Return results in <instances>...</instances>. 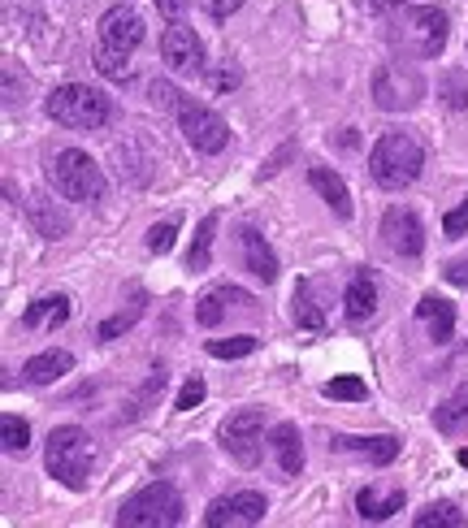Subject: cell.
I'll use <instances>...</instances> for the list:
<instances>
[{"instance_id": "13", "label": "cell", "mask_w": 468, "mask_h": 528, "mask_svg": "<svg viewBox=\"0 0 468 528\" xmlns=\"http://www.w3.org/2000/svg\"><path fill=\"white\" fill-rule=\"evenodd\" d=\"M100 44H109V48H122V52H130V48H139L143 44V18L130 5H117V9H109L100 18Z\"/></svg>"}, {"instance_id": "29", "label": "cell", "mask_w": 468, "mask_h": 528, "mask_svg": "<svg viewBox=\"0 0 468 528\" xmlns=\"http://www.w3.org/2000/svg\"><path fill=\"white\" fill-rule=\"evenodd\" d=\"M91 61H96V70H100L104 78H113V83H126V78H130V61H126V52H122V48L100 44Z\"/></svg>"}, {"instance_id": "3", "label": "cell", "mask_w": 468, "mask_h": 528, "mask_svg": "<svg viewBox=\"0 0 468 528\" xmlns=\"http://www.w3.org/2000/svg\"><path fill=\"white\" fill-rule=\"evenodd\" d=\"M48 182L57 187L61 200L74 204H100L104 191H109L104 169L78 148H61L57 156H48Z\"/></svg>"}, {"instance_id": "22", "label": "cell", "mask_w": 468, "mask_h": 528, "mask_svg": "<svg viewBox=\"0 0 468 528\" xmlns=\"http://www.w3.org/2000/svg\"><path fill=\"white\" fill-rule=\"evenodd\" d=\"M65 321H70V299H65V295H44V299H35L31 308L22 312L26 329H57Z\"/></svg>"}, {"instance_id": "18", "label": "cell", "mask_w": 468, "mask_h": 528, "mask_svg": "<svg viewBox=\"0 0 468 528\" xmlns=\"http://www.w3.org/2000/svg\"><path fill=\"white\" fill-rule=\"evenodd\" d=\"M308 182H312V191L321 195L325 204L334 208V217H351V195H347V182L334 174V169H325V165H312L308 169Z\"/></svg>"}, {"instance_id": "24", "label": "cell", "mask_w": 468, "mask_h": 528, "mask_svg": "<svg viewBox=\"0 0 468 528\" xmlns=\"http://www.w3.org/2000/svg\"><path fill=\"white\" fill-rule=\"evenodd\" d=\"M434 425H438V433H447V438H460V433H468V386L455 390L447 403H438Z\"/></svg>"}, {"instance_id": "4", "label": "cell", "mask_w": 468, "mask_h": 528, "mask_svg": "<svg viewBox=\"0 0 468 528\" xmlns=\"http://www.w3.org/2000/svg\"><path fill=\"white\" fill-rule=\"evenodd\" d=\"M113 113H117V104L104 91L83 87V83H65L48 96V117L65 130H100L113 122Z\"/></svg>"}, {"instance_id": "15", "label": "cell", "mask_w": 468, "mask_h": 528, "mask_svg": "<svg viewBox=\"0 0 468 528\" xmlns=\"http://www.w3.org/2000/svg\"><path fill=\"white\" fill-rule=\"evenodd\" d=\"M239 252H243V269L260 277V282H278V256H273V247L265 243V234L243 226L239 230Z\"/></svg>"}, {"instance_id": "16", "label": "cell", "mask_w": 468, "mask_h": 528, "mask_svg": "<svg viewBox=\"0 0 468 528\" xmlns=\"http://www.w3.org/2000/svg\"><path fill=\"white\" fill-rule=\"evenodd\" d=\"M70 368H74L70 351H44V355H31V360L22 364V381L26 386H52V381H61Z\"/></svg>"}, {"instance_id": "5", "label": "cell", "mask_w": 468, "mask_h": 528, "mask_svg": "<svg viewBox=\"0 0 468 528\" xmlns=\"http://www.w3.org/2000/svg\"><path fill=\"white\" fill-rule=\"evenodd\" d=\"M44 464H48V477H57L65 490H83L91 472V438L78 425H57L48 433Z\"/></svg>"}, {"instance_id": "6", "label": "cell", "mask_w": 468, "mask_h": 528, "mask_svg": "<svg viewBox=\"0 0 468 528\" xmlns=\"http://www.w3.org/2000/svg\"><path fill=\"white\" fill-rule=\"evenodd\" d=\"M182 494L169 481H152L143 485L139 494H130L122 511H117V524L122 528H174L182 524Z\"/></svg>"}, {"instance_id": "8", "label": "cell", "mask_w": 468, "mask_h": 528, "mask_svg": "<svg viewBox=\"0 0 468 528\" xmlns=\"http://www.w3.org/2000/svg\"><path fill=\"white\" fill-rule=\"evenodd\" d=\"M260 433H265V412H260V407H243V412L221 420V446H226V455L243 468L260 464Z\"/></svg>"}, {"instance_id": "25", "label": "cell", "mask_w": 468, "mask_h": 528, "mask_svg": "<svg viewBox=\"0 0 468 528\" xmlns=\"http://www.w3.org/2000/svg\"><path fill=\"white\" fill-rule=\"evenodd\" d=\"M213 230H217V213H208V217L200 221V230H195L191 252H187V269H191V273H204L208 260H213Z\"/></svg>"}, {"instance_id": "7", "label": "cell", "mask_w": 468, "mask_h": 528, "mask_svg": "<svg viewBox=\"0 0 468 528\" xmlns=\"http://www.w3.org/2000/svg\"><path fill=\"white\" fill-rule=\"evenodd\" d=\"M425 96V78L412 70V65H403V61H386V65H377V74H373V104L382 113H408L416 109Z\"/></svg>"}, {"instance_id": "9", "label": "cell", "mask_w": 468, "mask_h": 528, "mask_svg": "<svg viewBox=\"0 0 468 528\" xmlns=\"http://www.w3.org/2000/svg\"><path fill=\"white\" fill-rule=\"evenodd\" d=\"M178 130H182V139H187L195 152H204V156H217L230 143V126L221 122L208 104H195V100L178 104Z\"/></svg>"}, {"instance_id": "43", "label": "cell", "mask_w": 468, "mask_h": 528, "mask_svg": "<svg viewBox=\"0 0 468 528\" xmlns=\"http://www.w3.org/2000/svg\"><path fill=\"white\" fill-rule=\"evenodd\" d=\"M460 464H464V468H468V446H464V451H460Z\"/></svg>"}, {"instance_id": "27", "label": "cell", "mask_w": 468, "mask_h": 528, "mask_svg": "<svg viewBox=\"0 0 468 528\" xmlns=\"http://www.w3.org/2000/svg\"><path fill=\"white\" fill-rule=\"evenodd\" d=\"M0 446H5L9 455H26V446H31V425L13 412L0 416Z\"/></svg>"}, {"instance_id": "23", "label": "cell", "mask_w": 468, "mask_h": 528, "mask_svg": "<svg viewBox=\"0 0 468 528\" xmlns=\"http://www.w3.org/2000/svg\"><path fill=\"white\" fill-rule=\"evenodd\" d=\"M330 446H338V451H356L377 468H386L399 459V438H334Z\"/></svg>"}, {"instance_id": "37", "label": "cell", "mask_w": 468, "mask_h": 528, "mask_svg": "<svg viewBox=\"0 0 468 528\" xmlns=\"http://www.w3.org/2000/svg\"><path fill=\"white\" fill-rule=\"evenodd\" d=\"M152 104H161V109H174L178 113V91L174 87H169V83H161V78H156V83H152Z\"/></svg>"}, {"instance_id": "19", "label": "cell", "mask_w": 468, "mask_h": 528, "mask_svg": "<svg viewBox=\"0 0 468 528\" xmlns=\"http://www.w3.org/2000/svg\"><path fill=\"white\" fill-rule=\"evenodd\" d=\"M416 316L429 325V338L438 342H451L455 338V303H447V299H438V295H425L421 303H416Z\"/></svg>"}, {"instance_id": "30", "label": "cell", "mask_w": 468, "mask_h": 528, "mask_svg": "<svg viewBox=\"0 0 468 528\" xmlns=\"http://www.w3.org/2000/svg\"><path fill=\"white\" fill-rule=\"evenodd\" d=\"M256 347H260V338H252V334L213 338V342H208V355H213V360H243V355H252Z\"/></svg>"}, {"instance_id": "21", "label": "cell", "mask_w": 468, "mask_h": 528, "mask_svg": "<svg viewBox=\"0 0 468 528\" xmlns=\"http://www.w3.org/2000/svg\"><path fill=\"white\" fill-rule=\"evenodd\" d=\"M230 303H252V295H247V290H239V286H217V290H208V295L195 303V321H200L204 329L221 325V316H226Z\"/></svg>"}, {"instance_id": "33", "label": "cell", "mask_w": 468, "mask_h": 528, "mask_svg": "<svg viewBox=\"0 0 468 528\" xmlns=\"http://www.w3.org/2000/svg\"><path fill=\"white\" fill-rule=\"evenodd\" d=\"M143 316V303H130L126 312H117V316H109V321H104L100 329H96V338L100 342H113V338H122L126 329H135V321Z\"/></svg>"}, {"instance_id": "42", "label": "cell", "mask_w": 468, "mask_h": 528, "mask_svg": "<svg viewBox=\"0 0 468 528\" xmlns=\"http://www.w3.org/2000/svg\"><path fill=\"white\" fill-rule=\"evenodd\" d=\"M213 83H217V91H226V87H234V83H239V74H234V70H221V74L213 78Z\"/></svg>"}, {"instance_id": "36", "label": "cell", "mask_w": 468, "mask_h": 528, "mask_svg": "<svg viewBox=\"0 0 468 528\" xmlns=\"http://www.w3.org/2000/svg\"><path fill=\"white\" fill-rule=\"evenodd\" d=\"M204 403V381L200 377H191L187 386L178 390V399H174V412H191V407H200Z\"/></svg>"}, {"instance_id": "38", "label": "cell", "mask_w": 468, "mask_h": 528, "mask_svg": "<svg viewBox=\"0 0 468 528\" xmlns=\"http://www.w3.org/2000/svg\"><path fill=\"white\" fill-rule=\"evenodd\" d=\"M156 9H161V18L182 22L187 18V9H191V0H156Z\"/></svg>"}, {"instance_id": "34", "label": "cell", "mask_w": 468, "mask_h": 528, "mask_svg": "<svg viewBox=\"0 0 468 528\" xmlns=\"http://www.w3.org/2000/svg\"><path fill=\"white\" fill-rule=\"evenodd\" d=\"M174 239H178V221H156V226L148 230V247L152 252H169V247H174Z\"/></svg>"}, {"instance_id": "32", "label": "cell", "mask_w": 468, "mask_h": 528, "mask_svg": "<svg viewBox=\"0 0 468 528\" xmlns=\"http://www.w3.org/2000/svg\"><path fill=\"white\" fill-rule=\"evenodd\" d=\"M416 528H464V516L451 503H434L416 516Z\"/></svg>"}, {"instance_id": "14", "label": "cell", "mask_w": 468, "mask_h": 528, "mask_svg": "<svg viewBox=\"0 0 468 528\" xmlns=\"http://www.w3.org/2000/svg\"><path fill=\"white\" fill-rule=\"evenodd\" d=\"M343 312L351 325H369L377 316V282L369 269H356L347 282V295H343Z\"/></svg>"}, {"instance_id": "10", "label": "cell", "mask_w": 468, "mask_h": 528, "mask_svg": "<svg viewBox=\"0 0 468 528\" xmlns=\"http://www.w3.org/2000/svg\"><path fill=\"white\" fill-rule=\"evenodd\" d=\"M265 498L256 490H239V494H226L217 498L213 507L204 511V524L208 528H247V524H260L265 520Z\"/></svg>"}, {"instance_id": "40", "label": "cell", "mask_w": 468, "mask_h": 528, "mask_svg": "<svg viewBox=\"0 0 468 528\" xmlns=\"http://www.w3.org/2000/svg\"><path fill=\"white\" fill-rule=\"evenodd\" d=\"M447 282L451 286H468V260H451L447 264Z\"/></svg>"}, {"instance_id": "2", "label": "cell", "mask_w": 468, "mask_h": 528, "mask_svg": "<svg viewBox=\"0 0 468 528\" xmlns=\"http://www.w3.org/2000/svg\"><path fill=\"white\" fill-rule=\"evenodd\" d=\"M390 48L403 52V57H416V61H429L447 48V13L438 5H416V9H403L395 26H390Z\"/></svg>"}, {"instance_id": "31", "label": "cell", "mask_w": 468, "mask_h": 528, "mask_svg": "<svg viewBox=\"0 0 468 528\" xmlns=\"http://www.w3.org/2000/svg\"><path fill=\"white\" fill-rule=\"evenodd\" d=\"M321 394L325 399H338V403H360L364 394H369V386H364L360 377H334L321 386Z\"/></svg>"}, {"instance_id": "35", "label": "cell", "mask_w": 468, "mask_h": 528, "mask_svg": "<svg viewBox=\"0 0 468 528\" xmlns=\"http://www.w3.org/2000/svg\"><path fill=\"white\" fill-rule=\"evenodd\" d=\"M442 230H447V239H464V234H468V195L451 208L447 217H442Z\"/></svg>"}, {"instance_id": "12", "label": "cell", "mask_w": 468, "mask_h": 528, "mask_svg": "<svg viewBox=\"0 0 468 528\" xmlns=\"http://www.w3.org/2000/svg\"><path fill=\"white\" fill-rule=\"evenodd\" d=\"M161 57L174 74H200L204 70V44L195 39L191 26H182V22H174L161 35Z\"/></svg>"}, {"instance_id": "39", "label": "cell", "mask_w": 468, "mask_h": 528, "mask_svg": "<svg viewBox=\"0 0 468 528\" xmlns=\"http://www.w3.org/2000/svg\"><path fill=\"white\" fill-rule=\"evenodd\" d=\"M239 5H243V0H204V9H208V13H213V18H217V22H226V18H230V13H239Z\"/></svg>"}, {"instance_id": "41", "label": "cell", "mask_w": 468, "mask_h": 528, "mask_svg": "<svg viewBox=\"0 0 468 528\" xmlns=\"http://www.w3.org/2000/svg\"><path fill=\"white\" fill-rule=\"evenodd\" d=\"M408 0H369V9L373 13H395V9H403Z\"/></svg>"}, {"instance_id": "1", "label": "cell", "mask_w": 468, "mask_h": 528, "mask_svg": "<svg viewBox=\"0 0 468 528\" xmlns=\"http://www.w3.org/2000/svg\"><path fill=\"white\" fill-rule=\"evenodd\" d=\"M421 169H425V148L412 135H403V130H386L369 152V178L382 191L412 187V182L421 178Z\"/></svg>"}, {"instance_id": "11", "label": "cell", "mask_w": 468, "mask_h": 528, "mask_svg": "<svg viewBox=\"0 0 468 528\" xmlns=\"http://www.w3.org/2000/svg\"><path fill=\"white\" fill-rule=\"evenodd\" d=\"M382 243L395 256H403V260H416V256L425 252V230H421V221H416L412 208H386V217H382Z\"/></svg>"}, {"instance_id": "20", "label": "cell", "mask_w": 468, "mask_h": 528, "mask_svg": "<svg viewBox=\"0 0 468 528\" xmlns=\"http://www.w3.org/2000/svg\"><path fill=\"white\" fill-rule=\"evenodd\" d=\"M273 455H278V468L286 472V477H299L304 472V446H299V429L291 425V420H282V425H273Z\"/></svg>"}, {"instance_id": "28", "label": "cell", "mask_w": 468, "mask_h": 528, "mask_svg": "<svg viewBox=\"0 0 468 528\" xmlns=\"http://www.w3.org/2000/svg\"><path fill=\"white\" fill-rule=\"evenodd\" d=\"M295 321H299V329H325V312L317 308V299H312V282L295 286Z\"/></svg>"}, {"instance_id": "17", "label": "cell", "mask_w": 468, "mask_h": 528, "mask_svg": "<svg viewBox=\"0 0 468 528\" xmlns=\"http://www.w3.org/2000/svg\"><path fill=\"white\" fill-rule=\"evenodd\" d=\"M356 511L360 520H390L395 511H403V490L399 485H369V490H360Z\"/></svg>"}, {"instance_id": "26", "label": "cell", "mask_w": 468, "mask_h": 528, "mask_svg": "<svg viewBox=\"0 0 468 528\" xmlns=\"http://www.w3.org/2000/svg\"><path fill=\"white\" fill-rule=\"evenodd\" d=\"M438 100L447 104V109H468V70H442Z\"/></svg>"}]
</instances>
